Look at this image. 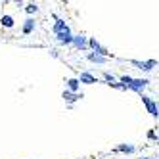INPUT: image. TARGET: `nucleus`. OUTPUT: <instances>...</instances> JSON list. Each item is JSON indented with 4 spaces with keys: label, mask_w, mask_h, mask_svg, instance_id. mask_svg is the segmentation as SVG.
Instances as JSON below:
<instances>
[{
    "label": "nucleus",
    "mask_w": 159,
    "mask_h": 159,
    "mask_svg": "<svg viewBox=\"0 0 159 159\" xmlns=\"http://www.w3.org/2000/svg\"><path fill=\"white\" fill-rule=\"evenodd\" d=\"M52 17H54V21H56V23H54V29H52V31H54V35H58V33H61V31H67V29H69V25H67L63 19H60L56 14H54Z\"/></svg>",
    "instance_id": "10"
},
{
    "label": "nucleus",
    "mask_w": 159,
    "mask_h": 159,
    "mask_svg": "<svg viewBox=\"0 0 159 159\" xmlns=\"http://www.w3.org/2000/svg\"><path fill=\"white\" fill-rule=\"evenodd\" d=\"M35 27H37V21H35V17H27V19L23 21V27H21V33H23V35H31V33L35 31Z\"/></svg>",
    "instance_id": "9"
},
{
    "label": "nucleus",
    "mask_w": 159,
    "mask_h": 159,
    "mask_svg": "<svg viewBox=\"0 0 159 159\" xmlns=\"http://www.w3.org/2000/svg\"><path fill=\"white\" fill-rule=\"evenodd\" d=\"M130 63L132 65H136V69H140V71H144V73H150L153 67L157 65V61L155 60H148V61H138V60H130Z\"/></svg>",
    "instance_id": "3"
},
{
    "label": "nucleus",
    "mask_w": 159,
    "mask_h": 159,
    "mask_svg": "<svg viewBox=\"0 0 159 159\" xmlns=\"http://www.w3.org/2000/svg\"><path fill=\"white\" fill-rule=\"evenodd\" d=\"M61 98H63L67 104L71 106V104H75L77 100H81V98H83V94H79V92H71V90H67V88H65V90H63V94H61Z\"/></svg>",
    "instance_id": "8"
},
{
    "label": "nucleus",
    "mask_w": 159,
    "mask_h": 159,
    "mask_svg": "<svg viewBox=\"0 0 159 159\" xmlns=\"http://www.w3.org/2000/svg\"><path fill=\"white\" fill-rule=\"evenodd\" d=\"M157 106H159V104H157Z\"/></svg>",
    "instance_id": "19"
},
{
    "label": "nucleus",
    "mask_w": 159,
    "mask_h": 159,
    "mask_svg": "<svg viewBox=\"0 0 159 159\" xmlns=\"http://www.w3.org/2000/svg\"><path fill=\"white\" fill-rule=\"evenodd\" d=\"M146 136H148V140H157V132H155L153 129H152V130H148Z\"/></svg>",
    "instance_id": "17"
},
{
    "label": "nucleus",
    "mask_w": 159,
    "mask_h": 159,
    "mask_svg": "<svg viewBox=\"0 0 159 159\" xmlns=\"http://www.w3.org/2000/svg\"><path fill=\"white\" fill-rule=\"evenodd\" d=\"M86 60L90 63H96V65H104L109 58H106V56H102V54H96V52H88L86 54Z\"/></svg>",
    "instance_id": "7"
},
{
    "label": "nucleus",
    "mask_w": 159,
    "mask_h": 159,
    "mask_svg": "<svg viewBox=\"0 0 159 159\" xmlns=\"http://www.w3.org/2000/svg\"><path fill=\"white\" fill-rule=\"evenodd\" d=\"M65 84H67V90H71V92H79V88H81V81L79 79H75V77H71V79H67L65 81Z\"/></svg>",
    "instance_id": "12"
},
{
    "label": "nucleus",
    "mask_w": 159,
    "mask_h": 159,
    "mask_svg": "<svg viewBox=\"0 0 159 159\" xmlns=\"http://www.w3.org/2000/svg\"><path fill=\"white\" fill-rule=\"evenodd\" d=\"M0 25L6 27V29H12V27L16 25V21H14V17H12V16L4 14V16H0Z\"/></svg>",
    "instance_id": "14"
},
{
    "label": "nucleus",
    "mask_w": 159,
    "mask_h": 159,
    "mask_svg": "<svg viewBox=\"0 0 159 159\" xmlns=\"http://www.w3.org/2000/svg\"><path fill=\"white\" fill-rule=\"evenodd\" d=\"M25 12H27L29 16H33V14H37V12H39V6H37L35 2H29V4L25 6Z\"/></svg>",
    "instance_id": "15"
},
{
    "label": "nucleus",
    "mask_w": 159,
    "mask_h": 159,
    "mask_svg": "<svg viewBox=\"0 0 159 159\" xmlns=\"http://www.w3.org/2000/svg\"><path fill=\"white\" fill-rule=\"evenodd\" d=\"M104 81H106V84L107 83H113V81H115V77H113L111 73H107V71H104Z\"/></svg>",
    "instance_id": "16"
},
{
    "label": "nucleus",
    "mask_w": 159,
    "mask_h": 159,
    "mask_svg": "<svg viewBox=\"0 0 159 159\" xmlns=\"http://www.w3.org/2000/svg\"><path fill=\"white\" fill-rule=\"evenodd\" d=\"M113 152H115V153H134L136 148H134L132 144H121V146H117V148H113Z\"/></svg>",
    "instance_id": "13"
},
{
    "label": "nucleus",
    "mask_w": 159,
    "mask_h": 159,
    "mask_svg": "<svg viewBox=\"0 0 159 159\" xmlns=\"http://www.w3.org/2000/svg\"><path fill=\"white\" fill-rule=\"evenodd\" d=\"M79 81H81L83 84H94V83H98V79H96L92 73H88V71H83L81 75H79Z\"/></svg>",
    "instance_id": "11"
},
{
    "label": "nucleus",
    "mask_w": 159,
    "mask_h": 159,
    "mask_svg": "<svg viewBox=\"0 0 159 159\" xmlns=\"http://www.w3.org/2000/svg\"><path fill=\"white\" fill-rule=\"evenodd\" d=\"M152 159H155V157H152Z\"/></svg>",
    "instance_id": "18"
},
{
    "label": "nucleus",
    "mask_w": 159,
    "mask_h": 159,
    "mask_svg": "<svg viewBox=\"0 0 159 159\" xmlns=\"http://www.w3.org/2000/svg\"><path fill=\"white\" fill-rule=\"evenodd\" d=\"M73 46H75L77 50H90V48H88V39H86L84 35H75V37H73Z\"/></svg>",
    "instance_id": "6"
},
{
    "label": "nucleus",
    "mask_w": 159,
    "mask_h": 159,
    "mask_svg": "<svg viewBox=\"0 0 159 159\" xmlns=\"http://www.w3.org/2000/svg\"><path fill=\"white\" fill-rule=\"evenodd\" d=\"M148 84H150V81H148V79H132L129 90H132V92H138V94H144V88H146Z\"/></svg>",
    "instance_id": "4"
},
{
    "label": "nucleus",
    "mask_w": 159,
    "mask_h": 159,
    "mask_svg": "<svg viewBox=\"0 0 159 159\" xmlns=\"http://www.w3.org/2000/svg\"><path fill=\"white\" fill-rule=\"evenodd\" d=\"M56 40H58L60 44H63V46H69V44H73V33H71V29L58 33V35H56Z\"/></svg>",
    "instance_id": "5"
},
{
    "label": "nucleus",
    "mask_w": 159,
    "mask_h": 159,
    "mask_svg": "<svg viewBox=\"0 0 159 159\" xmlns=\"http://www.w3.org/2000/svg\"><path fill=\"white\" fill-rule=\"evenodd\" d=\"M140 98H142V104L146 106L148 113H150L153 119H159V106H157V102H153L150 96H146V94H140Z\"/></svg>",
    "instance_id": "1"
},
{
    "label": "nucleus",
    "mask_w": 159,
    "mask_h": 159,
    "mask_svg": "<svg viewBox=\"0 0 159 159\" xmlns=\"http://www.w3.org/2000/svg\"><path fill=\"white\" fill-rule=\"evenodd\" d=\"M88 48L96 52V54H102V56H106V58H113V54L106 48V46H102V44L96 40V39H88Z\"/></svg>",
    "instance_id": "2"
}]
</instances>
